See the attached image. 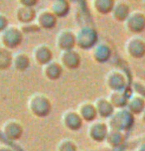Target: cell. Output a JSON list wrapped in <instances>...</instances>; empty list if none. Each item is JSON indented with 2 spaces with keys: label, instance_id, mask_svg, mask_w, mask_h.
I'll return each mask as SVG.
<instances>
[{
  "label": "cell",
  "instance_id": "6da1fadb",
  "mask_svg": "<svg viewBox=\"0 0 145 151\" xmlns=\"http://www.w3.org/2000/svg\"><path fill=\"white\" fill-rule=\"evenodd\" d=\"M111 118V126L114 130L121 131L130 128L134 123V116L127 109L117 111Z\"/></svg>",
  "mask_w": 145,
  "mask_h": 151
},
{
  "label": "cell",
  "instance_id": "7a4b0ae2",
  "mask_svg": "<svg viewBox=\"0 0 145 151\" xmlns=\"http://www.w3.org/2000/svg\"><path fill=\"white\" fill-rule=\"evenodd\" d=\"M127 30L133 34H139L145 29V15L140 11L131 12L125 20Z\"/></svg>",
  "mask_w": 145,
  "mask_h": 151
},
{
  "label": "cell",
  "instance_id": "3957f363",
  "mask_svg": "<svg viewBox=\"0 0 145 151\" xmlns=\"http://www.w3.org/2000/svg\"><path fill=\"white\" fill-rule=\"evenodd\" d=\"M125 49L131 58L141 59L145 56V41L140 37H132L126 43Z\"/></svg>",
  "mask_w": 145,
  "mask_h": 151
},
{
  "label": "cell",
  "instance_id": "277c9868",
  "mask_svg": "<svg viewBox=\"0 0 145 151\" xmlns=\"http://www.w3.org/2000/svg\"><path fill=\"white\" fill-rule=\"evenodd\" d=\"M126 106H127L128 111L132 113L133 115L141 114L145 107V99L134 93L133 96H131L130 98L128 99Z\"/></svg>",
  "mask_w": 145,
  "mask_h": 151
},
{
  "label": "cell",
  "instance_id": "5b68a950",
  "mask_svg": "<svg viewBox=\"0 0 145 151\" xmlns=\"http://www.w3.org/2000/svg\"><path fill=\"white\" fill-rule=\"evenodd\" d=\"M112 12H113V17L117 21H125L131 13L129 5L125 2H118L114 4Z\"/></svg>",
  "mask_w": 145,
  "mask_h": 151
},
{
  "label": "cell",
  "instance_id": "8992f818",
  "mask_svg": "<svg viewBox=\"0 0 145 151\" xmlns=\"http://www.w3.org/2000/svg\"><path fill=\"white\" fill-rule=\"evenodd\" d=\"M109 86L115 91H122V88H124V86H125L124 76H123L121 73L115 72L111 77Z\"/></svg>",
  "mask_w": 145,
  "mask_h": 151
},
{
  "label": "cell",
  "instance_id": "52a82bcc",
  "mask_svg": "<svg viewBox=\"0 0 145 151\" xmlns=\"http://www.w3.org/2000/svg\"><path fill=\"white\" fill-rule=\"evenodd\" d=\"M127 96L122 93V91H115L114 93L111 96V104L117 107H122L127 104L128 101Z\"/></svg>",
  "mask_w": 145,
  "mask_h": 151
},
{
  "label": "cell",
  "instance_id": "ba28073f",
  "mask_svg": "<svg viewBox=\"0 0 145 151\" xmlns=\"http://www.w3.org/2000/svg\"><path fill=\"white\" fill-rule=\"evenodd\" d=\"M109 139H111V142L112 145L116 146V145H119L122 143L123 141V136L122 134L120 133L119 131L117 130H113V132L109 135Z\"/></svg>",
  "mask_w": 145,
  "mask_h": 151
},
{
  "label": "cell",
  "instance_id": "9c48e42d",
  "mask_svg": "<svg viewBox=\"0 0 145 151\" xmlns=\"http://www.w3.org/2000/svg\"><path fill=\"white\" fill-rule=\"evenodd\" d=\"M134 91H135V94L145 99V85L143 83L136 82L134 83Z\"/></svg>",
  "mask_w": 145,
  "mask_h": 151
},
{
  "label": "cell",
  "instance_id": "30bf717a",
  "mask_svg": "<svg viewBox=\"0 0 145 151\" xmlns=\"http://www.w3.org/2000/svg\"><path fill=\"white\" fill-rule=\"evenodd\" d=\"M136 151H145V141L141 142V143L138 145V147L136 148Z\"/></svg>",
  "mask_w": 145,
  "mask_h": 151
},
{
  "label": "cell",
  "instance_id": "8fae6325",
  "mask_svg": "<svg viewBox=\"0 0 145 151\" xmlns=\"http://www.w3.org/2000/svg\"><path fill=\"white\" fill-rule=\"evenodd\" d=\"M141 119L143 120V121H145V107H144V110L142 111V113H141Z\"/></svg>",
  "mask_w": 145,
  "mask_h": 151
},
{
  "label": "cell",
  "instance_id": "7c38bea8",
  "mask_svg": "<svg viewBox=\"0 0 145 151\" xmlns=\"http://www.w3.org/2000/svg\"><path fill=\"white\" fill-rule=\"evenodd\" d=\"M143 5H144V8H145V1H143Z\"/></svg>",
  "mask_w": 145,
  "mask_h": 151
}]
</instances>
